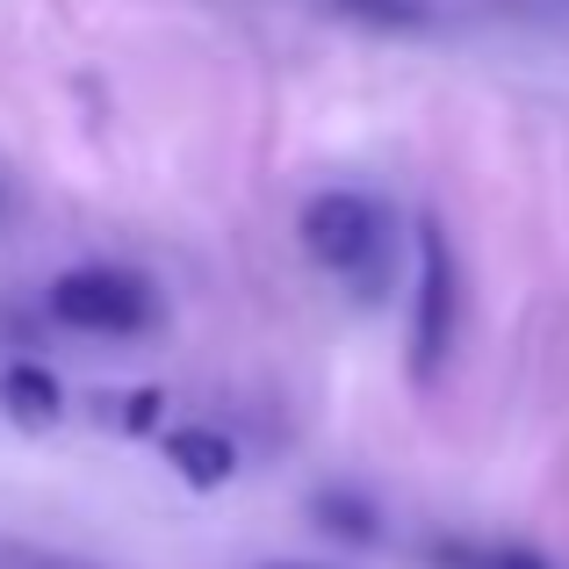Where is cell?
<instances>
[{
  "mask_svg": "<svg viewBox=\"0 0 569 569\" xmlns=\"http://www.w3.org/2000/svg\"><path fill=\"white\" fill-rule=\"evenodd\" d=\"M332 14H353V22H376V29H426L432 8L426 0H325Z\"/></svg>",
  "mask_w": 569,
  "mask_h": 569,
  "instance_id": "obj_7",
  "label": "cell"
},
{
  "mask_svg": "<svg viewBox=\"0 0 569 569\" xmlns=\"http://www.w3.org/2000/svg\"><path fill=\"white\" fill-rule=\"evenodd\" d=\"M318 527L339 533V541H376V512L361 498H347V490H325L318 498Z\"/></svg>",
  "mask_w": 569,
  "mask_h": 569,
  "instance_id": "obj_8",
  "label": "cell"
},
{
  "mask_svg": "<svg viewBox=\"0 0 569 569\" xmlns=\"http://www.w3.org/2000/svg\"><path fill=\"white\" fill-rule=\"evenodd\" d=\"M0 569H94V562L58 556V548H37V541H8V533H0Z\"/></svg>",
  "mask_w": 569,
  "mask_h": 569,
  "instance_id": "obj_9",
  "label": "cell"
},
{
  "mask_svg": "<svg viewBox=\"0 0 569 569\" xmlns=\"http://www.w3.org/2000/svg\"><path fill=\"white\" fill-rule=\"evenodd\" d=\"M152 418H159V389H144V397H130V411H123V426H152Z\"/></svg>",
  "mask_w": 569,
  "mask_h": 569,
  "instance_id": "obj_10",
  "label": "cell"
},
{
  "mask_svg": "<svg viewBox=\"0 0 569 569\" xmlns=\"http://www.w3.org/2000/svg\"><path fill=\"white\" fill-rule=\"evenodd\" d=\"M0 411H8L22 432H51V426H58V411H66V397H58L51 368H37V361H14L8 376H0Z\"/></svg>",
  "mask_w": 569,
  "mask_h": 569,
  "instance_id": "obj_4",
  "label": "cell"
},
{
  "mask_svg": "<svg viewBox=\"0 0 569 569\" xmlns=\"http://www.w3.org/2000/svg\"><path fill=\"white\" fill-rule=\"evenodd\" d=\"M426 562L432 569H548V556H533V548H476V541H432Z\"/></svg>",
  "mask_w": 569,
  "mask_h": 569,
  "instance_id": "obj_6",
  "label": "cell"
},
{
  "mask_svg": "<svg viewBox=\"0 0 569 569\" xmlns=\"http://www.w3.org/2000/svg\"><path fill=\"white\" fill-rule=\"evenodd\" d=\"M51 318L72 332H101V339H138L159 325V289L130 267H72L51 281Z\"/></svg>",
  "mask_w": 569,
  "mask_h": 569,
  "instance_id": "obj_2",
  "label": "cell"
},
{
  "mask_svg": "<svg viewBox=\"0 0 569 569\" xmlns=\"http://www.w3.org/2000/svg\"><path fill=\"white\" fill-rule=\"evenodd\" d=\"M455 318H461L455 252H447L440 223H418V318H411V368H418V382H432L440 361L455 353Z\"/></svg>",
  "mask_w": 569,
  "mask_h": 569,
  "instance_id": "obj_3",
  "label": "cell"
},
{
  "mask_svg": "<svg viewBox=\"0 0 569 569\" xmlns=\"http://www.w3.org/2000/svg\"><path fill=\"white\" fill-rule=\"evenodd\" d=\"M167 461L188 476L194 490H217V483H231L238 447L223 440V432H209V426H181V432H167Z\"/></svg>",
  "mask_w": 569,
  "mask_h": 569,
  "instance_id": "obj_5",
  "label": "cell"
},
{
  "mask_svg": "<svg viewBox=\"0 0 569 569\" xmlns=\"http://www.w3.org/2000/svg\"><path fill=\"white\" fill-rule=\"evenodd\" d=\"M303 252L325 267V274L353 281L361 296H376L389 281V252H397V223H389L382 202L353 188H332V194H310L303 202V223H296Z\"/></svg>",
  "mask_w": 569,
  "mask_h": 569,
  "instance_id": "obj_1",
  "label": "cell"
}]
</instances>
